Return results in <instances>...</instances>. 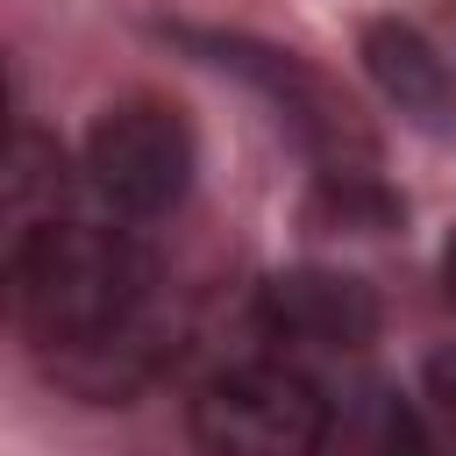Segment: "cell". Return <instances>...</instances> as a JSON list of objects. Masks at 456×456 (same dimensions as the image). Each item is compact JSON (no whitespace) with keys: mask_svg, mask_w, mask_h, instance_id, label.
<instances>
[{"mask_svg":"<svg viewBox=\"0 0 456 456\" xmlns=\"http://www.w3.org/2000/svg\"><path fill=\"white\" fill-rule=\"evenodd\" d=\"M449 14H456V0H449Z\"/></svg>","mask_w":456,"mask_h":456,"instance_id":"obj_11","label":"cell"},{"mask_svg":"<svg viewBox=\"0 0 456 456\" xmlns=\"http://www.w3.org/2000/svg\"><path fill=\"white\" fill-rule=\"evenodd\" d=\"M171 356H178V314H171L164 299H150V306H135L128 321L100 328V335H86V342H71V349H50L43 370H50L64 392H78V399L114 406V399H135Z\"/></svg>","mask_w":456,"mask_h":456,"instance_id":"obj_6","label":"cell"},{"mask_svg":"<svg viewBox=\"0 0 456 456\" xmlns=\"http://www.w3.org/2000/svg\"><path fill=\"white\" fill-rule=\"evenodd\" d=\"M256 328L285 349L314 356H356L378 335V292L349 271H278L256 285Z\"/></svg>","mask_w":456,"mask_h":456,"instance_id":"obj_5","label":"cell"},{"mask_svg":"<svg viewBox=\"0 0 456 456\" xmlns=\"http://www.w3.org/2000/svg\"><path fill=\"white\" fill-rule=\"evenodd\" d=\"M328 392L278 356L228 363L192 392V442L200 456H321Z\"/></svg>","mask_w":456,"mask_h":456,"instance_id":"obj_2","label":"cell"},{"mask_svg":"<svg viewBox=\"0 0 456 456\" xmlns=\"http://www.w3.org/2000/svg\"><path fill=\"white\" fill-rule=\"evenodd\" d=\"M442 292H449V306H456V235L442 242Z\"/></svg>","mask_w":456,"mask_h":456,"instance_id":"obj_10","label":"cell"},{"mask_svg":"<svg viewBox=\"0 0 456 456\" xmlns=\"http://www.w3.org/2000/svg\"><path fill=\"white\" fill-rule=\"evenodd\" d=\"M192 164H200V150H192L185 114L171 100H150V93L100 107V121L86 135V178L121 221L171 214L192 185Z\"/></svg>","mask_w":456,"mask_h":456,"instance_id":"obj_3","label":"cell"},{"mask_svg":"<svg viewBox=\"0 0 456 456\" xmlns=\"http://www.w3.org/2000/svg\"><path fill=\"white\" fill-rule=\"evenodd\" d=\"M185 43L207 50L221 71L249 78V86L278 107V121L292 128V142H299L321 171H378V142H370L363 114H356V107L342 100V86L321 78L306 57L271 50V43H249V36H185Z\"/></svg>","mask_w":456,"mask_h":456,"instance_id":"obj_4","label":"cell"},{"mask_svg":"<svg viewBox=\"0 0 456 456\" xmlns=\"http://www.w3.org/2000/svg\"><path fill=\"white\" fill-rule=\"evenodd\" d=\"M356 57H363V71H370V86L420 128V135H435V142H456V64L413 28V21H399V14H385V21H363V43H356Z\"/></svg>","mask_w":456,"mask_h":456,"instance_id":"obj_7","label":"cell"},{"mask_svg":"<svg viewBox=\"0 0 456 456\" xmlns=\"http://www.w3.org/2000/svg\"><path fill=\"white\" fill-rule=\"evenodd\" d=\"M420 385H428V399H435V413L456 428V342L449 349H435L428 363H420Z\"/></svg>","mask_w":456,"mask_h":456,"instance_id":"obj_9","label":"cell"},{"mask_svg":"<svg viewBox=\"0 0 456 456\" xmlns=\"http://www.w3.org/2000/svg\"><path fill=\"white\" fill-rule=\"evenodd\" d=\"M7 285H14L21 335L50 356V349H71V342L128 321L135 306H150L157 299V264L128 228L36 221V228H14Z\"/></svg>","mask_w":456,"mask_h":456,"instance_id":"obj_1","label":"cell"},{"mask_svg":"<svg viewBox=\"0 0 456 456\" xmlns=\"http://www.w3.org/2000/svg\"><path fill=\"white\" fill-rule=\"evenodd\" d=\"M321 456H428V435L392 385H349L342 399H328Z\"/></svg>","mask_w":456,"mask_h":456,"instance_id":"obj_8","label":"cell"}]
</instances>
